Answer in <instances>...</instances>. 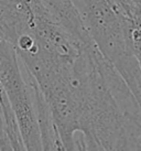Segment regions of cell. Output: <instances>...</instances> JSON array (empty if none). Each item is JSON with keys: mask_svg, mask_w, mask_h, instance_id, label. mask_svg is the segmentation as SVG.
I'll list each match as a JSON object with an SVG mask.
<instances>
[{"mask_svg": "<svg viewBox=\"0 0 141 151\" xmlns=\"http://www.w3.org/2000/svg\"><path fill=\"white\" fill-rule=\"evenodd\" d=\"M0 83L11 104L25 150H43L32 88L17 50L0 35Z\"/></svg>", "mask_w": 141, "mask_h": 151, "instance_id": "cell-2", "label": "cell"}, {"mask_svg": "<svg viewBox=\"0 0 141 151\" xmlns=\"http://www.w3.org/2000/svg\"><path fill=\"white\" fill-rule=\"evenodd\" d=\"M93 42L127 83L141 106V67L131 52L124 23L110 0H74Z\"/></svg>", "mask_w": 141, "mask_h": 151, "instance_id": "cell-1", "label": "cell"}, {"mask_svg": "<svg viewBox=\"0 0 141 151\" xmlns=\"http://www.w3.org/2000/svg\"><path fill=\"white\" fill-rule=\"evenodd\" d=\"M124 23L131 52L141 67V4L135 0H110Z\"/></svg>", "mask_w": 141, "mask_h": 151, "instance_id": "cell-4", "label": "cell"}, {"mask_svg": "<svg viewBox=\"0 0 141 151\" xmlns=\"http://www.w3.org/2000/svg\"><path fill=\"white\" fill-rule=\"evenodd\" d=\"M42 2L82 49L94 43L74 0H42Z\"/></svg>", "mask_w": 141, "mask_h": 151, "instance_id": "cell-3", "label": "cell"}]
</instances>
